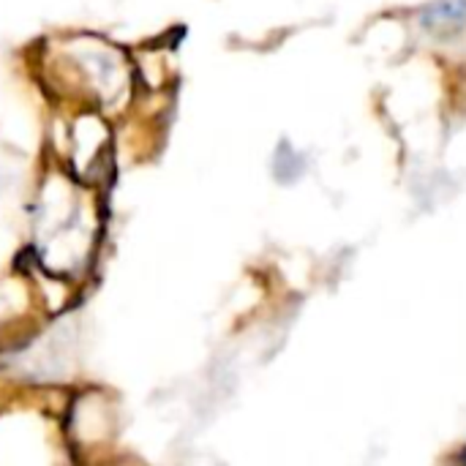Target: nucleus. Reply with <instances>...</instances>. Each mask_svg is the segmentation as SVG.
<instances>
[{
    "instance_id": "1",
    "label": "nucleus",
    "mask_w": 466,
    "mask_h": 466,
    "mask_svg": "<svg viewBox=\"0 0 466 466\" xmlns=\"http://www.w3.org/2000/svg\"><path fill=\"white\" fill-rule=\"evenodd\" d=\"M466 22V0H434L423 11V27L445 35L456 33Z\"/></svg>"
}]
</instances>
